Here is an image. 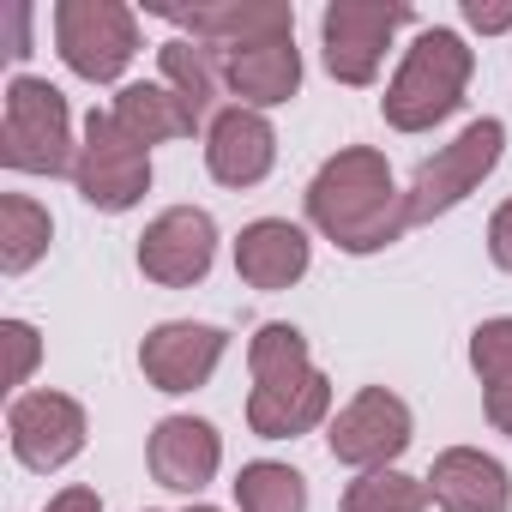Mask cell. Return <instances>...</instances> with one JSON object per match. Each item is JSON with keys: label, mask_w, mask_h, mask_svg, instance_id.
Masks as SVG:
<instances>
[{"label": "cell", "mask_w": 512, "mask_h": 512, "mask_svg": "<svg viewBox=\"0 0 512 512\" xmlns=\"http://www.w3.org/2000/svg\"><path fill=\"white\" fill-rule=\"evenodd\" d=\"M157 73H163V85L181 97V109L193 115V127L217 121V115H211V109H217V91H223V55H217V49H205V43H193V37H169V43L157 49Z\"/></svg>", "instance_id": "cell-19"}, {"label": "cell", "mask_w": 512, "mask_h": 512, "mask_svg": "<svg viewBox=\"0 0 512 512\" xmlns=\"http://www.w3.org/2000/svg\"><path fill=\"white\" fill-rule=\"evenodd\" d=\"M314 247L290 217H260L235 235V272L247 290H290L308 278Z\"/></svg>", "instance_id": "cell-17"}, {"label": "cell", "mask_w": 512, "mask_h": 512, "mask_svg": "<svg viewBox=\"0 0 512 512\" xmlns=\"http://www.w3.org/2000/svg\"><path fill=\"white\" fill-rule=\"evenodd\" d=\"M0 19H7V55L25 61V55H31V7H25V0H13Z\"/></svg>", "instance_id": "cell-28"}, {"label": "cell", "mask_w": 512, "mask_h": 512, "mask_svg": "<svg viewBox=\"0 0 512 512\" xmlns=\"http://www.w3.org/2000/svg\"><path fill=\"white\" fill-rule=\"evenodd\" d=\"M278 163V133L260 109H223L205 133V169L223 187H260Z\"/></svg>", "instance_id": "cell-13"}, {"label": "cell", "mask_w": 512, "mask_h": 512, "mask_svg": "<svg viewBox=\"0 0 512 512\" xmlns=\"http://www.w3.org/2000/svg\"><path fill=\"white\" fill-rule=\"evenodd\" d=\"M235 506H241V512H308V482H302V470H290V464L253 458V464H241V476H235Z\"/></svg>", "instance_id": "cell-23"}, {"label": "cell", "mask_w": 512, "mask_h": 512, "mask_svg": "<svg viewBox=\"0 0 512 512\" xmlns=\"http://www.w3.org/2000/svg\"><path fill=\"white\" fill-rule=\"evenodd\" d=\"M0 344H7V386H25V380L37 374V356H43V338H37V326H25V320H7V326H0Z\"/></svg>", "instance_id": "cell-25"}, {"label": "cell", "mask_w": 512, "mask_h": 512, "mask_svg": "<svg viewBox=\"0 0 512 512\" xmlns=\"http://www.w3.org/2000/svg\"><path fill=\"white\" fill-rule=\"evenodd\" d=\"M163 19L193 31V43H205L217 55L266 43V37H296V7H284V0H217V7H193V13L169 7Z\"/></svg>", "instance_id": "cell-14"}, {"label": "cell", "mask_w": 512, "mask_h": 512, "mask_svg": "<svg viewBox=\"0 0 512 512\" xmlns=\"http://www.w3.org/2000/svg\"><path fill=\"white\" fill-rule=\"evenodd\" d=\"M470 368L482 380L488 422L512 440V320H482L470 332Z\"/></svg>", "instance_id": "cell-21"}, {"label": "cell", "mask_w": 512, "mask_h": 512, "mask_svg": "<svg viewBox=\"0 0 512 512\" xmlns=\"http://www.w3.org/2000/svg\"><path fill=\"white\" fill-rule=\"evenodd\" d=\"M308 217L344 253H380L410 229L404 193L374 145H350L320 163V175L308 181Z\"/></svg>", "instance_id": "cell-1"}, {"label": "cell", "mask_w": 512, "mask_h": 512, "mask_svg": "<svg viewBox=\"0 0 512 512\" xmlns=\"http://www.w3.org/2000/svg\"><path fill=\"white\" fill-rule=\"evenodd\" d=\"M488 253H494V266L512 272V199L488 217Z\"/></svg>", "instance_id": "cell-26"}, {"label": "cell", "mask_w": 512, "mask_h": 512, "mask_svg": "<svg viewBox=\"0 0 512 512\" xmlns=\"http://www.w3.org/2000/svg\"><path fill=\"white\" fill-rule=\"evenodd\" d=\"M223 85L241 97V109H278L302 91V55L296 37H266L223 55Z\"/></svg>", "instance_id": "cell-18"}, {"label": "cell", "mask_w": 512, "mask_h": 512, "mask_svg": "<svg viewBox=\"0 0 512 512\" xmlns=\"http://www.w3.org/2000/svg\"><path fill=\"white\" fill-rule=\"evenodd\" d=\"M73 187L97 211H133L151 193V151L133 145L115 115H97L91 109L85 145H79V163H73Z\"/></svg>", "instance_id": "cell-8"}, {"label": "cell", "mask_w": 512, "mask_h": 512, "mask_svg": "<svg viewBox=\"0 0 512 512\" xmlns=\"http://www.w3.org/2000/svg\"><path fill=\"white\" fill-rule=\"evenodd\" d=\"M0 163L19 175H73L79 145H73V115L67 97L49 79L19 73L7 85V121H0Z\"/></svg>", "instance_id": "cell-4"}, {"label": "cell", "mask_w": 512, "mask_h": 512, "mask_svg": "<svg viewBox=\"0 0 512 512\" xmlns=\"http://www.w3.org/2000/svg\"><path fill=\"white\" fill-rule=\"evenodd\" d=\"M332 458L356 470H392V458L410 446V404L386 386H362L326 428Z\"/></svg>", "instance_id": "cell-9"}, {"label": "cell", "mask_w": 512, "mask_h": 512, "mask_svg": "<svg viewBox=\"0 0 512 512\" xmlns=\"http://www.w3.org/2000/svg\"><path fill=\"white\" fill-rule=\"evenodd\" d=\"M115 121H121V133L133 139V145H169V139H193V115L181 109V97L169 91V85H121V97H115V109H109Z\"/></svg>", "instance_id": "cell-20"}, {"label": "cell", "mask_w": 512, "mask_h": 512, "mask_svg": "<svg viewBox=\"0 0 512 512\" xmlns=\"http://www.w3.org/2000/svg\"><path fill=\"white\" fill-rule=\"evenodd\" d=\"M145 464L157 476V488H175V494H199L217 464H223V440L211 422L199 416H163L145 440Z\"/></svg>", "instance_id": "cell-15"}, {"label": "cell", "mask_w": 512, "mask_h": 512, "mask_svg": "<svg viewBox=\"0 0 512 512\" xmlns=\"http://www.w3.org/2000/svg\"><path fill=\"white\" fill-rule=\"evenodd\" d=\"M344 512H428V482L404 470H362L344 488Z\"/></svg>", "instance_id": "cell-24"}, {"label": "cell", "mask_w": 512, "mask_h": 512, "mask_svg": "<svg viewBox=\"0 0 512 512\" xmlns=\"http://www.w3.org/2000/svg\"><path fill=\"white\" fill-rule=\"evenodd\" d=\"M187 512H217V506H187Z\"/></svg>", "instance_id": "cell-30"}, {"label": "cell", "mask_w": 512, "mask_h": 512, "mask_svg": "<svg viewBox=\"0 0 512 512\" xmlns=\"http://www.w3.org/2000/svg\"><path fill=\"white\" fill-rule=\"evenodd\" d=\"M470 73H476V55L464 49L458 31H446V25L422 31V37L404 49V67H398V79H392L386 97H380L386 127H398V133H428V127H440V121L464 103Z\"/></svg>", "instance_id": "cell-3"}, {"label": "cell", "mask_w": 512, "mask_h": 512, "mask_svg": "<svg viewBox=\"0 0 512 512\" xmlns=\"http://www.w3.org/2000/svg\"><path fill=\"white\" fill-rule=\"evenodd\" d=\"M85 434H91L85 404L67 398V392H25V398H13V410H7L13 458H19L25 470H43V476L61 470V464H73V458L85 452Z\"/></svg>", "instance_id": "cell-10"}, {"label": "cell", "mask_w": 512, "mask_h": 512, "mask_svg": "<svg viewBox=\"0 0 512 512\" xmlns=\"http://www.w3.org/2000/svg\"><path fill=\"white\" fill-rule=\"evenodd\" d=\"M422 482H428V500L440 512H506L512 506L506 464L488 458V452H476V446H446Z\"/></svg>", "instance_id": "cell-16"}, {"label": "cell", "mask_w": 512, "mask_h": 512, "mask_svg": "<svg viewBox=\"0 0 512 512\" xmlns=\"http://www.w3.org/2000/svg\"><path fill=\"white\" fill-rule=\"evenodd\" d=\"M217 260V223L199 205H169L163 217L145 223L139 235V272L163 290H187L211 272Z\"/></svg>", "instance_id": "cell-11"}, {"label": "cell", "mask_w": 512, "mask_h": 512, "mask_svg": "<svg viewBox=\"0 0 512 512\" xmlns=\"http://www.w3.org/2000/svg\"><path fill=\"white\" fill-rule=\"evenodd\" d=\"M223 350H229V338H223L217 326L169 320V326L145 332V344H139V368H145V380H151L157 392L181 398V392H199V386L217 374Z\"/></svg>", "instance_id": "cell-12"}, {"label": "cell", "mask_w": 512, "mask_h": 512, "mask_svg": "<svg viewBox=\"0 0 512 512\" xmlns=\"http://www.w3.org/2000/svg\"><path fill=\"white\" fill-rule=\"evenodd\" d=\"M49 241H55L49 205H37L31 193H7V199H0V272H7V278L31 272L49 253Z\"/></svg>", "instance_id": "cell-22"}, {"label": "cell", "mask_w": 512, "mask_h": 512, "mask_svg": "<svg viewBox=\"0 0 512 512\" xmlns=\"http://www.w3.org/2000/svg\"><path fill=\"white\" fill-rule=\"evenodd\" d=\"M500 151H506V127H500L494 115H482V121H470L452 145H440L434 157H422L416 175H410V187H404L410 223H434L440 211L464 205V199L494 175Z\"/></svg>", "instance_id": "cell-5"}, {"label": "cell", "mask_w": 512, "mask_h": 512, "mask_svg": "<svg viewBox=\"0 0 512 512\" xmlns=\"http://www.w3.org/2000/svg\"><path fill=\"white\" fill-rule=\"evenodd\" d=\"M253 392H247V428L260 440H296L332 416V380L308 362V338L284 320L260 326L247 344Z\"/></svg>", "instance_id": "cell-2"}, {"label": "cell", "mask_w": 512, "mask_h": 512, "mask_svg": "<svg viewBox=\"0 0 512 512\" xmlns=\"http://www.w3.org/2000/svg\"><path fill=\"white\" fill-rule=\"evenodd\" d=\"M55 49L79 79L109 85L139 55V19L121 0H61L55 7Z\"/></svg>", "instance_id": "cell-6"}, {"label": "cell", "mask_w": 512, "mask_h": 512, "mask_svg": "<svg viewBox=\"0 0 512 512\" xmlns=\"http://www.w3.org/2000/svg\"><path fill=\"white\" fill-rule=\"evenodd\" d=\"M464 25L494 37V31H512V7H488V0H464Z\"/></svg>", "instance_id": "cell-27"}, {"label": "cell", "mask_w": 512, "mask_h": 512, "mask_svg": "<svg viewBox=\"0 0 512 512\" xmlns=\"http://www.w3.org/2000/svg\"><path fill=\"white\" fill-rule=\"evenodd\" d=\"M416 13L404 0H332L320 13V49H326V73L338 85H374L392 37L410 25Z\"/></svg>", "instance_id": "cell-7"}, {"label": "cell", "mask_w": 512, "mask_h": 512, "mask_svg": "<svg viewBox=\"0 0 512 512\" xmlns=\"http://www.w3.org/2000/svg\"><path fill=\"white\" fill-rule=\"evenodd\" d=\"M43 512H103V494L97 488H61Z\"/></svg>", "instance_id": "cell-29"}]
</instances>
